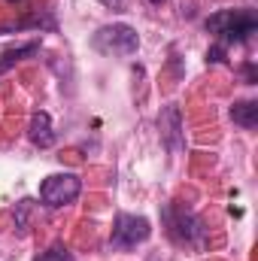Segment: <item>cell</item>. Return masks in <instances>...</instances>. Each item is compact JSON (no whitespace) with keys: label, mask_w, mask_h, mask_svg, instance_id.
I'll list each match as a JSON object with an SVG mask.
<instances>
[{"label":"cell","mask_w":258,"mask_h":261,"mask_svg":"<svg viewBox=\"0 0 258 261\" xmlns=\"http://www.w3.org/2000/svg\"><path fill=\"white\" fill-rule=\"evenodd\" d=\"M149 234H152V225L143 216L119 213L116 222H113V246H119V249H131L137 243H146Z\"/></svg>","instance_id":"5"},{"label":"cell","mask_w":258,"mask_h":261,"mask_svg":"<svg viewBox=\"0 0 258 261\" xmlns=\"http://www.w3.org/2000/svg\"><path fill=\"white\" fill-rule=\"evenodd\" d=\"M231 119H234V125L252 130L258 125V103L255 100H240V103H234V107H231Z\"/></svg>","instance_id":"8"},{"label":"cell","mask_w":258,"mask_h":261,"mask_svg":"<svg viewBox=\"0 0 258 261\" xmlns=\"http://www.w3.org/2000/svg\"><path fill=\"white\" fill-rule=\"evenodd\" d=\"M37 261H73V255H70V249H67V246L55 243V246H49V249H46Z\"/></svg>","instance_id":"10"},{"label":"cell","mask_w":258,"mask_h":261,"mask_svg":"<svg viewBox=\"0 0 258 261\" xmlns=\"http://www.w3.org/2000/svg\"><path fill=\"white\" fill-rule=\"evenodd\" d=\"M31 143L34 146H40V149H49V146H55V130H52V119H49V113H34L31 116Z\"/></svg>","instance_id":"7"},{"label":"cell","mask_w":258,"mask_h":261,"mask_svg":"<svg viewBox=\"0 0 258 261\" xmlns=\"http://www.w3.org/2000/svg\"><path fill=\"white\" fill-rule=\"evenodd\" d=\"M9 3H18V0H9Z\"/></svg>","instance_id":"14"},{"label":"cell","mask_w":258,"mask_h":261,"mask_svg":"<svg viewBox=\"0 0 258 261\" xmlns=\"http://www.w3.org/2000/svg\"><path fill=\"white\" fill-rule=\"evenodd\" d=\"M34 52H40V40L24 43V46H18V49H6V52L0 55V73H6V70L15 64V61H21L24 55H34Z\"/></svg>","instance_id":"9"},{"label":"cell","mask_w":258,"mask_h":261,"mask_svg":"<svg viewBox=\"0 0 258 261\" xmlns=\"http://www.w3.org/2000/svg\"><path fill=\"white\" fill-rule=\"evenodd\" d=\"M100 3H104L107 9H113V12H122V9H125V0H100Z\"/></svg>","instance_id":"12"},{"label":"cell","mask_w":258,"mask_h":261,"mask_svg":"<svg viewBox=\"0 0 258 261\" xmlns=\"http://www.w3.org/2000/svg\"><path fill=\"white\" fill-rule=\"evenodd\" d=\"M82 192V179L76 173H55V176H46L43 186H40V200L52 210L73 203Z\"/></svg>","instance_id":"4"},{"label":"cell","mask_w":258,"mask_h":261,"mask_svg":"<svg viewBox=\"0 0 258 261\" xmlns=\"http://www.w3.org/2000/svg\"><path fill=\"white\" fill-rule=\"evenodd\" d=\"M161 219H164V228H167V234H170L173 243H179V246H203L207 231H203V225H200L197 216L186 213L176 203H167L161 210Z\"/></svg>","instance_id":"2"},{"label":"cell","mask_w":258,"mask_h":261,"mask_svg":"<svg viewBox=\"0 0 258 261\" xmlns=\"http://www.w3.org/2000/svg\"><path fill=\"white\" fill-rule=\"evenodd\" d=\"M91 46L104 55H134L140 49V37L131 24H107L91 37Z\"/></svg>","instance_id":"3"},{"label":"cell","mask_w":258,"mask_h":261,"mask_svg":"<svg viewBox=\"0 0 258 261\" xmlns=\"http://www.w3.org/2000/svg\"><path fill=\"white\" fill-rule=\"evenodd\" d=\"M149 3H152V6H161V3H164V0H149Z\"/></svg>","instance_id":"13"},{"label":"cell","mask_w":258,"mask_h":261,"mask_svg":"<svg viewBox=\"0 0 258 261\" xmlns=\"http://www.w3.org/2000/svg\"><path fill=\"white\" fill-rule=\"evenodd\" d=\"M258 28V18L252 9H222L207 18V31L219 37V43L228 49L231 43H246Z\"/></svg>","instance_id":"1"},{"label":"cell","mask_w":258,"mask_h":261,"mask_svg":"<svg viewBox=\"0 0 258 261\" xmlns=\"http://www.w3.org/2000/svg\"><path fill=\"white\" fill-rule=\"evenodd\" d=\"M158 128H161V140L167 143L170 152H183L186 149V134H183V113L179 107H164L161 110V119H158Z\"/></svg>","instance_id":"6"},{"label":"cell","mask_w":258,"mask_h":261,"mask_svg":"<svg viewBox=\"0 0 258 261\" xmlns=\"http://www.w3.org/2000/svg\"><path fill=\"white\" fill-rule=\"evenodd\" d=\"M240 73H243L246 85H255V82H258V73H255V64H252V61H246V64L240 67Z\"/></svg>","instance_id":"11"}]
</instances>
